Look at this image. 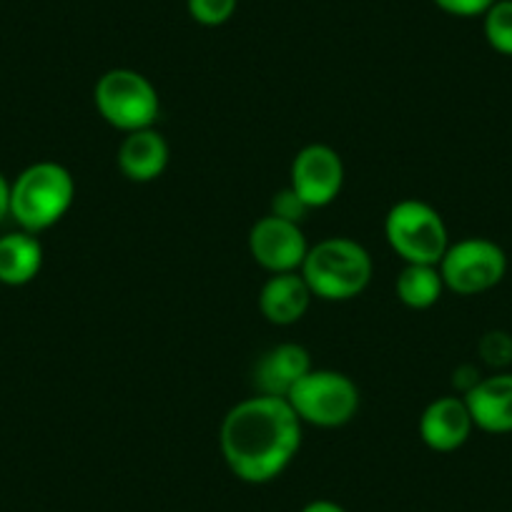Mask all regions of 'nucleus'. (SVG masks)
Masks as SVG:
<instances>
[{"instance_id":"1","label":"nucleus","mask_w":512,"mask_h":512,"mask_svg":"<svg viewBox=\"0 0 512 512\" xmlns=\"http://www.w3.org/2000/svg\"><path fill=\"white\" fill-rule=\"evenodd\" d=\"M219 447L239 480L264 485L282 475L297 457L302 447V420L287 397H249L226 412Z\"/></svg>"},{"instance_id":"2","label":"nucleus","mask_w":512,"mask_h":512,"mask_svg":"<svg viewBox=\"0 0 512 512\" xmlns=\"http://www.w3.org/2000/svg\"><path fill=\"white\" fill-rule=\"evenodd\" d=\"M299 272L307 279L314 297L324 302H349L369 287L374 264L369 251L359 241L347 236H329L309 246Z\"/></svg>"},{"instance_id":"3","label":"nucleus","mask_w":512,"mask_h":512,"mask_svg":"<svg viewBox=\"0 0 512 512\" xmlns=\"http://www.w3.org/2000/svg\"><path fill=\"white\" fill-rule=\"evenodd\" d=\"M76 201V181L66 166L38 161L11 181V216L28 234L56 226Z\"/></svg>"},{"instance_id":"4","label":"nucleus","mask_w":512,"mask_h":512,"mask_svg":"<svg viewBox=\"0 0 512 512\" xmlns=\"http://www.w3.org/2000/svg\"><path fill=\"white\" fill-rule=\"evenodd\" d=\"M93 103L103 121L123 134L151 128L161 111L154 83L131 68H111L103 73L93 88Z\"/></svg>"},{"instance_id":"5","label":"nucleus","mask_w":512,"mask_h":512,"mask_svg":"<svg viewBox=\"0 0 512 512\" xmlns=\"http://www.w3.org/2000/svg\"><path fill=\"white\" fill-rule=\"evenodd\" d=\"M384 236L405 264L437 267L450 246V234L440 211L420 199L397 201L384 219Z\"/></svg>"},{"instance_id":"6","label":"nucleus","mask_w":512,"mask_h":512,"mask_svg":"<svg viewBox=\"0 0 512 512\" xmlns=\"http://www.w3.org/2000/svg\"><path fill=\"white\" fill-rule=\"evenodd\" d=\"M287 402L302 425L334 430L354 420L359 410V390L352 377L337 369H309L292 387Z\"/></svg>"},{"instance_id":"7","label":"nucleus","mask_w":512,"mask_h":512,"mask_svg":"<svg viewBox=\"0 0 512 512\" xmlns=\"http://www.w3.org/2000/svg\"><path fill=\"white\" fill-rule=\"evenodd\" d=\"M437 269L445 289L460 297H475L502 282L507 272V256L495 241L470 236L447 246Z\"/></svg>"},{"instance_id":"8","label":"nucleus","mask_w":512,"mask_h":512,"mask_svg":"<svg viewBox=\"0 0 512 512\" xmlns=\"http://www.w3.org/2000/svg\"><path fill=\"white\" fill-rule=\"evenodd\" d=\"M307 236L302 224L267 214L249 231V254L269 274L299 272L307 259Z\"/></svg>"},{"instance_id":"9","label":"nucleus","mask_w":512,"mask_h":512,"mask_svg":"<svg viewBox=\"0 0 512 512\" xmlns=\"http://www.w3.org/2000/svg\"><path fill=\"white\" fill-rule=\"evenodd\" d=\"M289 186L304 199L309 209H324L344 186L342 156L327 144H309L294 156L289 169Z\"/></svg>"},{"instance_id":"10","label":"nucleus","mask_w":512,"mask_h":512,"mask_svg":"<svg viewBox=\"0 0 512 512\" xmlns=\"http://www.w3.org/2000/svg\"><path fill=\"white\" fill-rule=\"evenodd\" d=\"M475 422L465 397H437L420 417V437L432 452H455L470 440Z\"/></svg>"},{"instance_id":"11","label":"nucleus","mask_w":512,"mask_h":512,"mask_svg":"<svg viewBox=\"0 0 512 512\" xmlns=\"http://www.w3.org/2000/svg\"><path fill=\"white\" fill-rule=\"evenodd\" d=\"M465 402L477 430L490 435L512 432V372L482 377L475 390L467 392Z\"/></svg>"},{"instance_id":"12","label":"nucleus","mask_w":512,"mask_h":512,"mask_svg":"<svg viewBox=\"0 0 512 512\" xmlns=\"http://www.w3.org/2000/svg\"><path fill=\"white\" fill-rule=\"evenodd\" d=\"M312 369V357L302 344L284 342L259 357L254 367V384L259 395L287 397L294 384Z\"/></svg>"},{"instance_id":"13","label":"nucleus","mask_w":512,"mask_h":512,"mask_svg":"<svg viewBox=\"0 0 512 512\" xmlns=\"http://www.w3.org/2000/svg\"><path fill=\"white\" fill-rule=\"evenodd\" d=\"M314 294L302 272L272 274L259 292V309L264 319L277 327H292L309 312Z\"/></svg>"},{"instance_id":"14","label":"nucleus","mask_w":512,"mask_h":512,"mask_svg":"<svg viewBox=\"0 0 512 512\" xmlns=\"http://www.w3.org/2000/svg\"><path fill=\"white\" fill-rule=\"evenodd\" d=\"M116 161L128 181L149 184L159 179L169 166V144L154 126L141 128L134 134H126L118 146Z\"/></svg>"},{"instance_id":"15","label":"nucleus","mask_w":512,"mask_h":512,"mask_svg":"<svg viewBox=\"0 0 512 512\" xmlns=\"http://www.w3.org/2000/svg\"><path fill=\"white\" fill-rule=\"evenodd\" d=\"M43 269V246L36 234L11 231L0 236V284L23 287L31 284Z\"/></svg>"},{"instance_id":"16","label":"nucleus","mask_w":512,"mask_h":512,"mask_svg":"<svg viewBox=\"0 0 512 512\" xmlns=\"http://www.w3.org/2000/svg\"><path fill=\"white\" fill-rule=\"evenodd\" d=\"M397 299L405 307L425 312V309L435 307L440 302L442 292H445V282L440 277V269L432 264H405L395 282Z\"/></svg>"},{"instance_id":"17","label":"nucleus","mask_w":512,"mask_h":512,"mask_svg":"<svg viewBox=\"0 0 512 512\" xmlns=\"http://www.w3.org/2000/svg\"><path fill=\"white\" fill-rule=\"evenodd\" d=\"M485 38L492 51L512 56V0H497L485 13Z\"/></svg>"},{"instance_id":"18","label":"nucleus","mask_w":512,"mask_h":512,"mask_svg":"<svg viewBox=\"0 0 512 512\" xmlns=\"http://www.w3.org/2000/svg\"><path fill=\"white\" fill-rule=\"evenodd\" d=\"M239 0H186L191 21L206 28H219L234 18Z\"/></svg>"},{"instance_id":"19","label":"nucleus","mask_w":512,"mask_h":512,"mask_svg":"<svg viewBox=\"0 0 512 512\" xmlns=\"http://www.w3.org/2000/svg\"><path fill=\"white\" fill-rule=\"evenodd\" d=\"M482 362L492 369H505L512 364V334L502 332V329H492V332L482 334L480 344H477Z\"/></svg>"},{"instance_id":"20","label":"nucleus","mask_w":512,"mask_h":512,"mask_svg":"<svg viewBox=\"0 0 512 512\" xmlns=\"http://www.w3.org/2000/svg\"><path fill=\"white\" fill-rule=\"evenodd\" d=\"M309 211H312V209L304 204V199L297 194V191L292 189V186H287V189H282L279 194H274L272 214L279 216V219H287V221H294V224H302V221L307 219Z\"/></svg>"},{"instance_id":"21","label":"nucleus","mask_w":512,"mask_h":512,"mask_svg":"<svg viewBox=\"0 0 512 512\" xmlns=\"http://www.w3.org/2000/svg\"><path fill=\"white\" fill-rule=\"evenodd\" d=\"M442 13L455 18H477L485 16L497 0H432Z\"/></svg>"},{"instance_id":"22","label":"nucleus","mask_w":512,"mask_h":512,"mask_svg":"<svg viewBox=\"0 0 512 512\" xmlns=\"http://www.w3.org/2000/svg\"><path fill=\"white\" fill-rule=\"evenodd\" d=\"M480 379H482V374H480V369L475 367V364H460V367L455 369L452 384H455V390L460 392V397H465L467 392L475 390Z\"/></svg>"},{"instance_id":"23","label":"nucleus","mask_w":512,"mask_h":512,"mask_svg":"<svg viewBox=\"0 0 512 512\" xmlns=\"http://www.w3.org/2000/svg\"><path fill=\"white\" fill-rule=\"evenodd\" d=\"M11 216V181L0 171V221Z\"/></svg>"},{"instance_id":"24","label":"nucleus","mask_w":512,"mask_h":512,"mask_svg":"<svg viewBox=\"0 0 512 512\" xmlns=\"http://www.w3.org/2000/svg\"><path fill=\"white\" fill-rule=\"evenodd\" d=\"M302 512H344V507H339L337 502L332 500H314L309 502Z\"/></svg>"}]
</instances>
